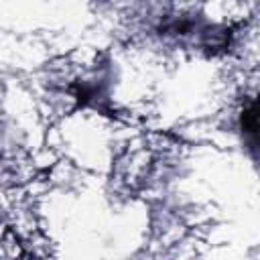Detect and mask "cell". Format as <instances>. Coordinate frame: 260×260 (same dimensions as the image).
Instances as JSON below:
<instances>
[{
  "mask_svg": "<svg viewBox=\"0 0 260 260\" xmlns=\"http://www.w3.org/2000/svg\"><path fill=\"white\" fill-rule=\"evenodd\" d=\"M240 124H242V132L250 138V144H252V148H254V144H256V134H258V116H256V104H254V100H250V104L242 110Z\"/></svg>",
  "mask_w": 260,
  "mask_h": 260,
  "instance_id": "1",
  "label": "cell"
}]
</instances>
